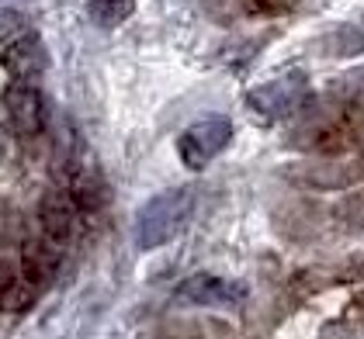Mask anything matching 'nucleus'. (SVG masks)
<instances>
[{"instance_id":"20e7f679","label":"nucleus","mask_w":364,"mask_h":339,"mask_svg":"<svg viewBox=\"0 0 364 339\" xmlns=\"http://www.w3.org/2000/svg\"><path fill=\"white\" fill-rule=\"evenodd\" d=\"M4 101H7V118H11V125H14V132L21 139H35V135L46 132V121H49L46 101H42V94L28 80L7 87Z\"/></svg>"},{"instance_id":"f257e3e1","label":"nucleus","mask_w":364,"mask_h":339,"mask_svg":"<svg viewBox=\"0 0 364 339\" xmlns=\"http://www.w3.org/2000/svg\"><path fill=\"white\" fill-rule=\"evenodd\" d=\"M195 208V191L191 187H170L164 194L149 198L136 215V246L139 250H160L170 239L181 235Z\"/></svg>"},{"instance_id":"7ed1b4c3","label":"nucleus","mask_w":364,"mask_h":339,"mask_svg":"<svg viewBox=\"0 0 364 339\" xmlns=\"http://www.w3.org/2000/svg\"><path fill=\"white\" fill-rule=\"evenodd\" d=\"M306 97H309L306 73L291 70V73H281V77L267 80V84L253 87L250 108L260 118H267V121H281V118H291V114L299 111L306 104Z\"/></svg>"},{"instance_id":"0eeeda50","label":"nucleus","mask_w":364,"mask_h":339,"mask_svg":"<svg viewBox=\"0 0 364 339\" xmlns=\"http://www.w3.org/2000/svg\"><path fill=\"white\" fill-rule=\"evenodd\" d=\"M7 31H11V21H7V18H0V38H4Z\"/></svg>"},{"instance_id":"f03ea898","label":"nucleus","mask_w":364,"mask_h":339,"mask_svg":"<svg viewBox=\"0 0 364 339\" xmlns=\"http://www.w3.org/2000/svg\"><path fill=\"white\" fill-rule=\"evenodd\" d=\"M229 142H232V121L225 114H208V118H198L195 125H188L181 132L177 152H181V163L188 170H205Z\"/></svg>"},{"instance_id":"39448f33","label":"nucleus","mask_w":364,"mask_h":339,"mask_svg":"<svg viewBox=\"0 0 364 339\" xmlns=\"http://www.w3.org/2000/svg\"><path fill=\"white\" fill-rule=\"evenodd\" d=\"M247 298V287L229 277H215V274H195L177 287V301L184 305H215V309H232Z\"/></svg>"},{"instance_id":"423d86ee","label":"nucleus","mask_w":364,"mask_h":339,"mask_svg":"<svg viewBox=\"0 0 364 339\" xmlns=\"http://www.w3.org/2000/svg\"><path fill=\"white\" fill-rule=\"evenodd\" d=\"M132 11H136V0H90L87 4V14L97 28H118Z\"/></svg>"}]
</instances>
